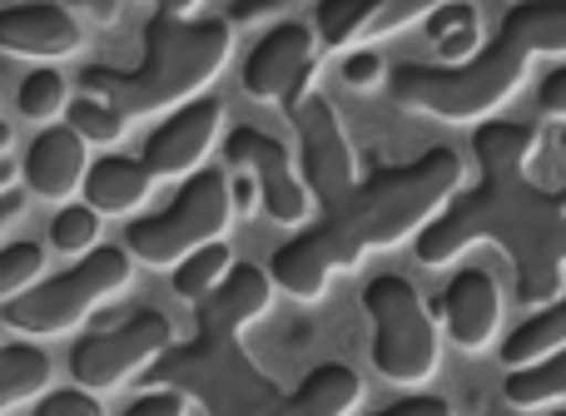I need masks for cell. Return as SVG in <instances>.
Masks as SVG:
<instances>
[{
	"mask_svg": "<svg viewBox=\"0 0 566 416\" xmlns=\"http://www.w3.org/2000/svg\"><path fill=\"white\" fill-rule=\"evenodd\" d=\"M478 184L452 194V204L412 238L418 263H452L472 243H497L517 268V298L527 308H547L562 292L566 268V194L532 184L527 159L537 149V129L488 119L472 135Z\"/></svg>",
	"mask_w": 566,
	"mask_h": 416,
	"instance_id": "1",
	"label": "cell"
},
{
	"mask_svg": "<svg viewBox=\"0 0 566 416\" xmlns=\"http://www.w3.org/2000/svg\"><path fill=\"white\" fill-rule=\"evenodd\" d=\"M566 50V0H522L468 65H398L388 89L398 105L438 119H482L517 95L532 55Z\"/></svg>",
	"mask_w": 566,
	"mask_h": 416,
	"instance_id": "2",
	"label": "cell"
},
{
	"mask_svg": "<svg viewBox=\"0 0 566 416\" xmlns=\"http://www.w3.org/2000/svg\"><path fill=\"white\" fill-rule=\"evenodd\" d=\"M462 189V159L452 149H428L412 164L373 169L353 184L333 213H323L308 233H298L328 268H358L373 248H392L402 238H418L452 194Z\"/></svg>",
	"mask_w": 566,
	"mask_h": 416,
	"instance_id": "3",
	"label": "cell"
},
{
	"mask_svg": "<svg viewBox=\"0 0 566 416\" xmlns=\"http://www.w3.org/2000/svg\"><path fill=\"white\" fill-rule=\"evenodd\" d=\"M229 20H185L155 10L145 25V60L135 70L115 65H85L80 70V95H95L115 105L125 119L155 115L169 105H189L205 95V85L224 70L229 60Z\"/></svg>",
	"mask_w": 566,
	"mask_h": 416,
	"instance_id": "4",
	"label": "cell"
},
{
	"mask_svg": "<svg viewBox=\"0 0 566 416\" xmlns=\"http://www.w3.org/2000/svg\"><path fill=\"white\" fill-rule=\"evenodd\" d=\"M239 332L244 328L195 308V338L179 342V348L169 342L145 367V382L179 392V397H195L209 416H269L283 392L244 352Z\"/></svg>",
	"mask_w": 566,
	"mask_h": 416,
	"instance_id": "5",
	"label": "cell"
},
{
	"mask_svg": "<svg viewBox=\"0 0 566 416\" xmlns=\"http://www.w3.org/2000/svg\"><path fill=\"white\" fill-rule=\"evenodd\" d=\"M129 248H90L75 268L55 273L45 282H30L25 292L0 302V318L6 328L30 332V338H55V332H70L75 322H85V312H95L105 298H115L129 282Z\"/></svg>",
	"mask_w": 566,
	"mask_h": 416,
	"instance_id": "6",
	"label": "cell"
},
{
	"mask_svg": "<svg viewBox=\"0 0 566 416\" xmlns=\"http://www.w3.org/2000/svg\"><path fill=\"white\" fill-rule=\"evenodd\" d=\"M229 218H234V204H229V179L219 174V169L205 164V169H195V174L185 179V189L169 199V209L129 223L125 248H129V258H139V263L175 268L185 253L224 238Z\"/></svg>",
	"mask_w": 566,
	"mask_h": 416,
	"instance_id": "7",
	"label": "cell"
},
{
	"mask_svg": "<svg viewBox=\"0 0 566 416\" xmlns=\"http://www.w3.org/2000/svg\"><path fill=\"white\" fill-rule=\"evenodd\" d=\"M363 308L373 318V367L388 382L418 387L438 372V328L422 308L418 288L398 273H378L363 288Z\"/></svg>",
	"mask_w": 566,
	"mask_h": 416,
	"instance_id": "8",
	"label": "cell"
},
{
	"mask_svg": "<svg viewBox=\"0 0 566 416\" xmlns=\"http://www.w3.org/2000/svg\"><path fill=\"white\" fill-rule=\"evenodd\" d=\"M283 109L293 119V135H298V164H303V189L323 213H333L358 184V154H353L348 135H343V119L328 99L313 89V79L293 85L283 95Z\"/></svg>",
	"mask_w": 566,
	"mask_h": 416,
	"instance_id": "9",
	"label": "cell"
},
{
	"mask_svg": "<svg viewBox=\"0 0 566 416\" xmlns=\"http://www.w3.org/2000/svg\"><path fill=\"white\" fill-rule=\"evenodd\" d=\"M175 342V328H169L165 312H135V318L115 322L105 332H85V338L70 348V377L85 392H105L119 387L125 377L145 372L159 352Z\"/></svg>",
	"mask_w": 566,
	"mask_h": 416,
	"instance_id": "10",
	"label": "cell"
},
{
	"mask_svg": "<svg viewBox=\"0 0 566 416\" xmlns=\"http://www.w3.org/2000/svg\"><path fill=\"white\" fill-rule=\"evenodd\" d=\"M224 159L234 169H244V174L259 184V204H264V213L274 223H303V218H308L313 199H308V189H303V179L293 174L289 149H283L274 135L249 129V125L229 129Z\"/></svg>",
	"mask_w": 566,
	"mask_h": 416,
	"instance_id": "11",
	"label": "cell"
},
{
	"mask_svg": "<svg viewBox=\"0 0 566 416\" xmlns=\"http://www.w3.org/2000/svg\"><path fill=\"white\" fill-rule=\"evenodd\" d=\"M318 75V35L313 25L283 20L274 25L244 60V89L254 99H283L293 85Z\"/></svg>",
	"mask_w": 566,
	"mask_h": 416,
	"instance_id": "12",
	"label": "cell"
},
{
	"mask_svg": "<svg viewBox=\"0 0 566 416\" xmlns=\"http://www.w3.org/2000/svg\"><path fill=\"white\" fill-rule=\"evenodd\" d=\"M219 125H224V105H219V99H209V95L189 99V105H179L175 115L145 139V154L139 159H145V169L155 179L195 174V169L205 164L209 145H214Z\"/></svg>",
	"mask_w": 566,
	"mask_h": 416,
	"instance_id": "13",
	"label": "cell"
},
{
	"mask_svg": "<svg viewBox=\"0 0 566 416\" xmlns=\"http://www.w3.org/2000/svg\"><path fill=\"white\" fill-rule=\"evenodd\" d=\"M448 0H318L313 10V35L323 50H343L348 40L392 35V30L428 20Z\"/></svg>",
	"mask_w": 566,
	"mask_h": 416,
	"instance_id": "14",
	"label": "cell"
},
{
	"mask_svg": "<svg viewBox=\"0 0 566 416\" xmlns=\"http://www.w3.org/2000/svg\"><path fill=\"white\" fill-rule=\"evenodd\" d=\"M80 40H85V25L60 0H25V6L0 10V50H10V55L55 60L80 50Z\"/></svg>",
	"mask_w": 566,
	"mask_h": 416,
	"instance_id": "15",
	"label": "cell"
},
{
	"mask_svg": "<svg viewBox=\"0 0 566 416\" xmlns=\"http://www.w3.org/2000/svg\"><path fill=\"white\" fill-rule=\"evenodd\" d=\"M438 318L448 328V338L458 348H488L492 332L502 322V298H497V282H492L488 268H462L458 278L442 288L438 298Z\"/></svg>",
	"mask_w": 566,
	"mask_h": 416,
	"instance_id": "16",
	"label": "cell"
},
{
	"mask_svg": "<svg viewBox=\"0 0 566 416\" xmlns=\"http://www.w3.org/2000/svg\"><path fill=\"white\" fill-rule=\"evenodd\" d=\"M25 189L40 199H70L85 184V139L70 125H45L30 139V154L20 164Z\"/></svg>",
	"mask_w": 566,
	"mask_h": 416,
	"instance_id": "17",
	"label": "cell"
},
{
	"mask_svg": "<svg viewBox=\"0 0 566 416\" xmlns=\"http://www.w3.org/2000/svg\"><path fill=\"white\" fill-rule=\"evenodd\" d=\"M363 402V382L343 362H323L293 392H283L269 416H348Z\"/></svg>",
	"mask_w": 566,
	"mask_h": 416,
	"instance_id": "18",
	"label": "cell"
},
{
	"mask_svg": "<svg viewBox=\"0 0 566 416\" xmlns=\"http://www.w3.org/2000/svg\"><path fill=\"white\" fill-rule=\"evenodd\" d=\"M155 184V174L145 169V159H129V154H105L85 169V204L95 213H125L139 209Z\"/></svg>",
	"mask_w": 566,
	"mask_h": 416,
	"instance_id": "19",
	"label": "cell"
},
{
	"mask_svg": "<svg viewBox=\"0 0 566 416\" xmlns=\"http://www.w3.org/2000/svg\"><path fill=\"white\" fill-rule=\"evenodd\" d=\"M428 40L438 45L442 65H468L482 50V20L472 0H448L428 15Z\"/></svg>",
	"mask_w": 566,
	"mask_h": 416,
	"instance_id": "20",
	"label": "cell"
},
{
	"mask_svg": "<svg viewBox=\"0 0 566 416\" xmlns=\"http://www.w3.org/2000/svg\"><path fill=\"white\" fill-rule=\"evenodd\" d=\"M557 348H566V298L532 312V318L502 342V362H507V367H527V362L552 358Z\"/></svg>",
	"mask_w": 566,
	"mask_h": 416,
	"instance_id": "21",
	"label": "cell"
},
{
	"mask_svg": "<svg viewBox=\"0 0 566 416\" xmlns=\"http://www.w3.org/2000/svg\"><path fill=\"white\" fill-rule=\"evenodd\" d=\"M328 273H333V268H328V263H323L303 238H289V243H283V248L274 253V258H269V278H274L283 292L303 298V302L323 298V288H328Z\"/></svg>",
	"mask_w": 566,
	"mask_h": 416,
	"instance_id": "22",
	"label": "cell"
},
{
	"mask_svg": "<svg viewBox=\"0 0 566 416\" xmlns=\"http://www.w3.org/2000/svg\"><path fill=\"white\" fill-rule=\"evenodd\" d=\"M45 382H50V358L35 342H6L0 348V412L45 392Z\"/></svg>",
	"mask_w": 566,
	"mask_h": 416,
	"instance_id": "23",
	"label": "cell"
},
{
	"mask_svg": "<svg viewBox=\"0 0 566 416\" xmlns=\"http://www.w3.org/2000/svg\"><path fill=\"white\" fill-rule=\"evenodd\" d=\"M502 392H507L512 407H547V402H562L566 397V348H557L542 362H527V367H512Z\"/></svg>",
	"mask_w": 566,
	"mask_h": 416,
	"instance_id": "24",
	"label": "cell"
},
{
	"mask_svg": "<svg viewBox=\"0 0 566 416\" xmlns=\"http://www.w3.org/2000/svg\"><path fill=\"white\" fill-rule=\"evenodd\" d=\"M234 268V253H229V243L224 238H214V243H205V248H195V253H185V258L175 263V292L179 298H189V302H199L205 292H214L219 288V278Z\"/></svg>",
	"mask_w": 566,
	"mask_h": 416,
	"instance_id": "25",
	"label": "cell"
},
{
	"mask_svg": "<svg viewBox=\"0 0 566 416\" xmlns=\"http://www.w3.org/2000/svg\"><path fill=\"white\" fill-rule=\"evenodd\" d=\"M65 125L75 129L85 145H115L119 135H125V115H119L115 105H105V99L95 95H75L65 105Z\"/></svg>",
	"mask_w": 566,
	"mask_h": 416,
	"instance_id": "26",
	"label": "cell"
},
{
	"mask_svg": "<svg viewBox=\"0 0 566 416\" xmlns=\"http://www.w3.org/2000/svg\"><path fill=\"white\" fill-rule=\"evenodd\" d=\"M70 99H65V75L60 70H30L25 79H20V89H15V109L25 119H50V115H60Z\"/></svg>",
	"mask_w": 566,
	"mask_h": 416,
	"instance_id": "27",
	"label": "cell"
},
{
	"mask_svg": "<svg viewBox=\"0 0 566 416\" xmlns=\"http://www.w3.org/2000/svg\"><path fill=\"white\" fill-rule=\"evenodd\" d=\"M99 238V213L90 204H65L50 218V243L60 253H90Z\"/></svg>",
	"mask_w": 566,
	"mask_h": 416,
	"instance_id": "28",
	"label": "cell"
},
{
	"mask_svg": "<svg viewBox=\"0 0 566 416\" xmlns=\"http://www.w3.org/2000/svg\"><path fill=\"white\" fill-rule=\"evenodd\" d=\"M40 273H45V248L40 243H10V248H0V302L25 292L30 282H40Z\"/></svg>",
	"mask_w": 566,
	"mask_h": 416,
	"instance_id": "29",
	"label": "cell"
},
{
	"mask_svg": "<svg viewBox=\"0 0 566 416\" xmlns=\"http://www.w3.org/2000/svg\"><path fill=\"white\" fill-rule=\"evenodd\" d=\"M35 416H105V407H99L95 392L65 387V392H50V397L35 407Z\"/></svg>",
	"mask_w": 566,
	"mask_h": 416,
	"instance_id": "30",
	"label": "cell"
},
{
	"mask_svg": "<svg viewBox=\"0 0 566 416\" xmlns=\"http://www.w3.org/2000/svg\"><path fill=\"white\" fill-rule=\"evenodd\" d=\"M185 402L189 397H179V392H169V387H149L139 402H129L125 416H185Z\"/></svg>",
	"mask_w": 566,
	"mask_h": 416,
	"instance_id": "31",
	"label": "cell"
},
{
	"mask_svg": "<svg viewBox=\"0 0 566 416\" xmlns=\"http://www.w3.org/2000/svg\"><path fill=\"white\" fill-rule=\"evenodd\" d=\"M343 79H348V85H358V89L378 85V79H382V60L373 55V50H353V55L343 60Z\"/></svg>",
	"mask_w": 566,
	"mask_h": 416,
	"instance_id": "32",
	"label": "cell"
},
{
	"mask_svg": "<svg viewBox=\"0 0 566 416\" xmlns=\"http://www.w3.org/2000/svg\"><path fill=\"white\" fill-rule=\"evenodd\" d=\"M373 416H452V407L442 397H428V392H418V397H402L392 402V407L373 412Z\"/></svg>",
	"mask_w": 566,
	"mask_h": 416,
	"instance_id": "33",
	"label": "cell"
},
{
	"mask_svg": "<svg viewBox=\"0 0 566 416\" xmlns=\"http://www.w3.org/2000/svg\"><path fill=\"white\" fill-rule=\"evenodd\" d=\"M269 15H283V0H234V6H229V25H239V20H269Z\"/></svg>",
	"mask_w": 566,
	"mask_h": 416,
	"instance_id": "34",
	"label": "cell"
},
{
	"mask_svg": "<svg viewBox=\"0 0 566 416\" xmlns=\"http://www.w3.org/2000/svg\"><path fill=\"white\" fill-rule=\"evenodd\" d=\"M537 99H542V109H547V115H566V65H557L547 79H542Z\"/></svg>",
	"mask_w": 566,
	"mask_h": 416,
	"instance_id": "35",
	"label": "cell"
},
{
	"mask_svg": "<svg viewBox=\"0 0 566 416\" xmlns=\"http://www.w3.org/2000/svg\"><path fill=\"white\" fill-rule=\"evenodd\" d=\"M229 204H234V213H244V218L259 209V184L244 169H239V179H229Z\"/></svg>",
	"mask_w": 566,
	"mask_h": 416,
	"instance_id": "36",
	"label": "cell"
},
{
	"mask_svg": "<svg viewBox=\"0 0 566 416\" xmlns=\"http://www.w3.org/2000/svg\"><path fill=\"white\" fill-rule=\"evenodd\" d=\"M20 209H25V194H20V189H6V194H0V228H6L10 218H20Z\"/></svg>",
	"mask_w": 566,
	"mask_h": 416,
	"instance_id": "37",
	"label": "cell"
},
{
	"mask_svg": "<svg viewBox=\"0 0 566 416\" xmlns=\"http://www.w3.org/2000/svg\"><path fill=\"white\" fill-rule=\"evenodd\" d=\"M15 174H20V164L10 154H0V194H6L10 184H15Z\"/></svg>",
	"mask_w": 566,
	"mask_h": 416,
	"instance_id": "38",
	"label": "cell"
},
{
	"mask_svg": "<svg viewBox=\"0 0 566 416\" xmlns=\"http://www.w3.org/2000/svg\"><path fill=\"white\" fill-rule=\"evenodd\" d=\"M60 6H85V10H95L99 20L109 15V0H60Z\"/></svg>",
	"mask_w": 566,
	"mask_h": 416,
	"instance_id": "39",
	"label": "cell"
},
{
	"mask_svg": "<svg viewBox=\"0 0 566 416\" xmlns=\"http://www.w3.org/2000/svg\"><path fill=\"white\" fill-rule=\"evenodd\" d=\"M199 0H159V10H165V15H185V10H195Z\"/></svg>",
	"mask_w": 566,
	"mask_h": 416,
	"instance_id": "40",
	"label": "cell"
},
{
	"mask_svg": "<svg viewBox=\"0 0 566 416\" xmlns=\"http://www.w3.org/2000/svg\"><path fill=\"white\" fill-rule=\"evenodd\" d=\"M6 145H10V125L0 119V154H6Z\"/></svg>",
	"mask_w": 566,
	"mask_h": 416,
	"instance_id": "41",
	"label": "cell"
},
{
	"mask_svg": "<svg viewBox=\"0 0 566 416\" xmlns=\"http://www.w3.org/2000/svg\"><path fill=\"white\" fill-rule=\"evenodd\" d=\"M562 149H566V125H562Z\"/></svg>",
	"mask_w": 566,
	"mask_h": 416,
	"instance_id": "42",
	"label": "cell"
},
{
	"mask_svg": "<svg viewBox=\"0 0 566 416\" xmlns=\"http://www.w3.org/2000/svg\"><path fill=\"white\" fill-rule=\"evenodd\" d=\"M552 416H566V412H552Z\"/></svg>",
	"mask_w": 566,
	"mask_h": 416,
	"instance_id": "43",
	"label": "cell"
}]
</instances>
